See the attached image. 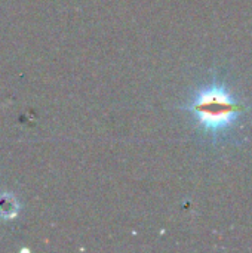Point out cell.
I'll return each mask as SVG.
<instances>
[{
    "label": "cell",
    "mask_w": 252,
    "mask_h": 253,
    "mask_svg": "<svg viewBox=\"0 0 252 253\" xmlns=\"http://www.w3.org/2000/svg\"><path fill=\"white\" fill-rule=\"evenodd\" d=\"M183 108L192 114L201 133L214 144L226 139L247 111L245 105L236 99L226 83L215 79L199 86Z\"/></svg>",
    "instance_id": "6da1fadb"
}]
</instances>
